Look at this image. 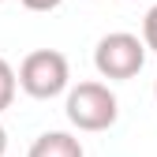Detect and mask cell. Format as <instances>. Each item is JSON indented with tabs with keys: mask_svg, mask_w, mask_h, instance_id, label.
<instances>
[{
	"mask_svg": "<svg viewBox=\"0 0 157 157\" xmlns=\"http://www.w3.org/2000/svg\"><path fill=\"white\" fill-rule=\"evenodd\" d=\"M15 82L23 94H30L34 101H52L60 97L71 82V67H67V56L56 52V49H34L23 56V64L15 71Z\"/></svg>",
	"mask_w": 157,
	"mask_h": 157,
	"instance_id": "obj_1",
	"label": "cell"
},
{
	"mask_svg": "<svg viewBox=\"0 0 157 157\" xmlns=\"http://www.w3.org/2000/svg\"><path fill=\"white\" fill-rule=\"evenodd\" d=\"M64 112H67L71 127L94 135V131H109L120 120V101H116V94L105 82H78L67 90Z\"/></svg>",
	"mask_w": 157,
	"mask_h": 157,
	"instance_id": "obj_2",
	"label": "cell"
},
{
	"mask_svg": "<svg viewBox=\"0 0 157 157\" xmlns=\"http://www.w3.org/2000/svg\"><path fill=\"white\" fill-rule=\"evenodd\" d=\"M146 64V45L139 34L127 30H112L101 41L94 45V67L101 78H112V82H124V78H135Z\"/></svg>",
	"mask_w": 157,
	"mask_h": 157,
	"instance_id": "obj_3",
	"label": "cell"
},
{
	"mask_svg": "<svg viewBox=\"0 0 157 157\" xmlns=\"http://www.w3.org/2000/svg\"><path fill=\"white\" fill-rule=\"evenodd\" d=\"M26 157H86V153H82V142L71 131H45L30 142Z\"/></svg>",
	"mask_w": 157,
	"mask_h": 157,
	"instance_id": "obj_4",
	"label": "cell"
},
{
	"mask_svg": "<svg viewBox=\"0 0 157 157\" xmlns=\"http://www.w3.org/2000/svg\"><path fill=\"white\" fill-rule=\"evenodd\" d=\"M15 90H19V82H15V67L4 60V56H0V112H4V109H11Z\"/></svg>",
	"mask_w": 157,
	"mask_h": 157,
	"instance_id": "obj_5",
	"label": "cell"
},
{
	"mask_svg": "<svg viewBox=\"0 0 157 157\" xmlns=\"http://www.w3.org/2000/svg\"><path fill=\"white\" fill-rule=\"evenodd\" d=\"M142 45L146 52H157V4L142 15Z\"/></svg>",
	"mask_w": 157,
	"mask_h": 157,
	"instance_id": "obj_6",
	"label": "cell"
},
{
	"mask_svg": "<svg viewBox=\"0 0 157 157\" xmlns=\"http://www.w3.org/2000/svg\"><path fill=\"white\" fill-rule=\"evenodd\" d=\"M19 4H23L26 11H56L64 0H19Z\"/></svg>",
	"mask_w": 157,
	"mask_h": 157,
	"instance_id": "obj_7",
	"label": "cell"
},
{
	"mask_svg": "<svg viewBox=\"0 0 157 157\" xmlns=\"http://www.w3.org/2000/svg\"><path fill=\"white\" fill-rule=\"evenodd\" d=\"M8 153V131H4V124H0V157Z\"/></svg>",
	"mask_w": 157,
	"mask_h": 157,
	"instance_id": "obj_8",
	"label": "cell"
},
{
	"mask_svg": "<svg viewBox=\"0 0 157 157\" xmlns=\"http://www.w3.org/2000/svg\"><path fill=\"white\" fill-rule=\"evenodd\" d=\"M153 97H157V78H153Z\"/></svg>",
	"mask_w": 157,
	"mask_h": 157,
	"instance_id": "obj_9",
	"label": "cell"
},
{
	"mask_svg": "<svg viewBox=\"0 0 157 157\" xmlns=\"http://www.w3.org/2000/svg\"><path fill=\"white\" fill-rule=\"evenodd\" d=\"M0 4H4V0H0Z\"/></svg>",
	"mask_w": 157,
	"mask_h": 157,
	"instance_id": "obj_10",
	"label": "cell"
}]
</instances>
